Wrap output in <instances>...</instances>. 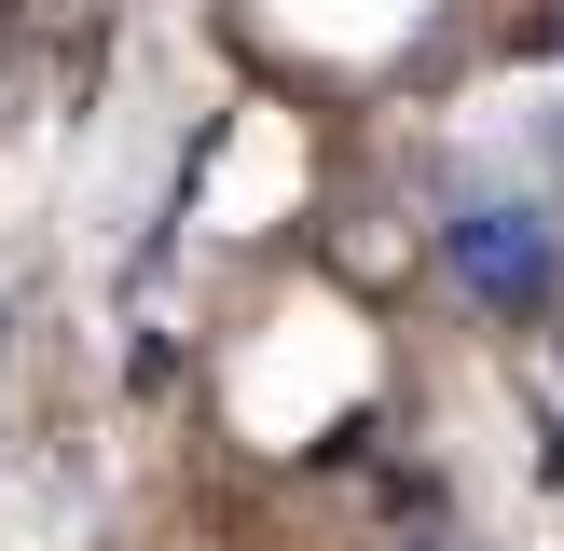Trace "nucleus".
I'll return each mask as SVG.
<instances>
[{
  "label": "nucleus",
  "mask_w": 564,
  "mask_h": 551,
  "mask_svg": "<svg viewBox=\"0 0 564 551\" xmlns=\"http://www.w3.org/2000/svg\"><path fill=\"white\" fill-rule=\"evenodd\" d=\"M441 248H455V276L496 303V317H538V303L564 290V248H551L538 207H468V220H441Z\"/></svg>",
  "instance_id": "1"
}]
</instances>
